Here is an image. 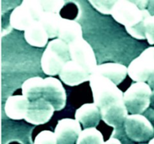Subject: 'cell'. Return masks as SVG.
<instances>
[{"label":"cell","instance_id":"14","mask_svg":"<svg viewBox=\"0 0 154 144\" xmlns=\"http://www.w3.org/2000/svg\"><path fill=\"white\" fill-rule=\"evenodd\" d=\"M75 116L84 128H96L102 119L100 110L94 103L83 104L77 110Z\"/></svg>","mask_w":154,"mask_h":144},{"label":"cell","instance_id":"26","mask_svg":"<svg viewBox=\"0 0 154 144\" xmlns=\"http://www.w3.org/2000/svg\"><path fill=\"white\" fill-rule=\"evenodd\" d=\"M142 115H144L154 126V109H153L152 107L148 108Z\"/></svg>","mask_w":154,"mask_h":144},{"label":"cell","instance_id":"28","mask_svg":"<svg viewBox=\"0 0 154 144\" xmlns=\"http://www.w3.org/2000/svg\"><path fill=\"white\" fill-rule=\"evenodd\" d=\"M147 10L150 12L151 16L154 15V0H150V1H149L148 6H147Z\"/></svg>","mask_w":154,"mask_h":144},{"label":"cell","instance_id":"3","mask_svg":"<svg viewBox=\"0 0 154 144\" xmlns=\"http://www.w3.org/2000/svg\"><path fill=\"white\" fill-rule=\"evenodd\" d=\"M70 60L69 44L57 38L48 43L41 58V66L45 74L55 76Z\"/></svg>","mask_w":154,"mask_h":144},{"label":"cell","instance_id":"7","mask_svg":"<svg viewBox=\"0 0 154 144\" xmlns=\"http://www.w3.org/2000/svg\"><path fill=\"white\" fill-rule=\"evenodd\" d=\"M153 70L154 46H150L131 62L128 67V75L135 82H145Z\"/></svg>","mask_w":154,"mask_h":144},{"label":"cell","instance_id":"10","mask_svg":"<svg viewBox=\"0 0 154 144\" xmlns=\"http://www.w3.org/2000/svg\"><path fill=\"white\" fill-rule=\"evenodd\" d=\"M81 131V124L76 119L66 118L59 120L54 130L57 144H76Z\"/></svg>","mask_w":154,"mask_h":144},{"label":"cell","instance_id":"19","mask_svg":"<svg viewBox=\"0 0 154 144\" xmlns=\"http://www.w3.org/2000/svg\"><path fill=\"white\" fill-rule=\"evenodd\" d=\"M62 18L60 13L45 12L38 20L46 30L49 38L58 37L59 27Z\"/></svg>","mask_w":154,"mask_h":144},{"label":"cell","instance_id":"4","mask_svg":"<svg viewBox=\"0 0 154 144\" xmlns=\"http://www.w3.org/2000/svg\"><path fill=\"white\" fill-rule=\"evenodd\" d=\"M153 90L144 82L132 84L123 93V100L129 112L143 114L150 105Z\"/></svg>","mask_w":154,"mask_h":144},{"label":"cell","instance_id":"17","mask_svg":"<svg viewBox=\"0 0 154 144\" xmlns=\"http://www.w3.org/2000/svg\"><path fill=\"white\" fill-rule=\"evenodd\" d=\"M24 38L29 44L36 47H44L48 44V34L39 21L33 22L25 32Z\"/></svg>","mask_w":154,"mask_h":144},{"label":"cell","instance_id":"29","mask_svg":"<svg viewBox=\"0 0 154 144\" xmlns=\"http://www.w3.org/2000/svg\"><path fill=\"white\" fill-rule=\"evenodd\" d=\"M104 144H122L119 140L116 139V138L110 137L109 140H108L107 141H105L104 142Z\"/></svg>","mask_w":154,"mask_h":144},{"label":"cell","instance_id":"20","mask_svg":"<svg viewBox=\"0 0 154 144\" xmlns=\"http://www.w3.org/2000/svg\"><path fill=\"white\" fill-rule=\"evenodd\" d=\"M102 134L96 128H84L80 134L76 144H104Z\"/></svg>","mask_w":154,"mask_h":144},{"label":"cell","instance_id":"21","mask_svg":"<svg viewBox=\"0 0 154 144\" xmlns=\"http://www.w3.org/2000/svg\"><path fill=\"white\" fill-rule=\"evenodd\" d=\"M117 0H108V1H93L90 0L89 2L96 8L98 11L103 14H111V11Z\"/></svg>","mask_w":154,"mask_h":144},{"label":"cell","instance_id":"32","mask_svg":"<svg viewBox=\"0 0 154 144\" xmlns=\"http://www.w3.org/2000/svg\"><path fill=\"white\" fill-rule=\"evenodd\" d=\"M140 144H148V143H140Z\"/></svg>","mask_w":154,"mask_h":144},{"label":"cell","instance_id":"23","mask_svg":"<svg viewBox=\"0 0 154 144\" xmlns=\"http://www.w3.org/2000/svg\"><path fill=\"white\" fill-rule=\"evenodd\" d=\"M42 6L45 12H55V13H60L61 9L63 8L66 2L63 0H41Z\"/></svg>","mask_w":154,"mask_h":144},{"label":"cell","instance_id":"27","mask_svg":"<svg viewBox=\"0 0 154 144\" xmlns=\"http://www.w3.org/2000/svg\"><path fill=\"white\" fill-rule=\"evenodd\" d=\"M147 84L150 86V88H152V90L154 91V70H153L151 74H150V76H149V79L147 80Z\"/></svg>","mask_w":154,"mask_h":144},{"label":"cell","instance_id":"15","mask_svg":"<svg viewBox=\"0 0 154 144\" xmlns=\"http://www.w3.org/2000/svg\"><path fill=\"white\" fill-rule=\"evenodd\" d=\"M93 74L102 75L111 80L114 84L121 83L128 74V68L120 63H103L97 66Z\"/></svg>","mask_w":154,"mask_h":144},{"label":"cell","instance_id":"22","mask_svg":"<svg viewBox=\"0 0 154 144\" xmlns=\"http://www.w3.org/2000/svg\"><path fill=\"white\" fill-rule=\"evenodd\" d=\"M34 144H57L55 133L51 130H42L36 136Z\"/></svg>","mask_w":154,"mask_h":144},{"label":"cell","instance_id":"8","mask_svg":"<svg viewBox=\"0 0 154 144\" xmlns=\"http://www.w3.org/2000/svg\"><path fill=\"white\" fill-rule=\"evenodd\" d=\"M42 97L53 105L56 111L62 110L66 105V90L60 80L53 76L44 79Z\"/></svg>","mask_w":154,"mask_h":144},{"label":"cell","instance_id":"5","mask_svg":"<svg viewBox=\"0 0 154 144\" xmlns=\"http://www.w3.org/2000/svg\"><path fill=\"white\" fill-rule=\"evenodd\" d=\"M123 125L126 134L133 142H147L154 136L153 124L142 114L129 115Z\"/></svg>","mask_w":154,"mask_h":144},{"label":"cell","instance_id":"24","mask_svg":"<svg viewBox=\"0 0 154 144\" xmlns=\"http://www.w3.org/2000/svg\"><path fill=\"white\" fill-rule=\"evenodd\" d=\"M111 137L119 140L122 144H134L133 141L131 140L126 134L124 125L120 128H114L112 134H111Z\"/></svg>","mask_w":154,"mask_h":144},{"label":"cell","instance_id":"6","mask_svg":"<svg viewBox=\"0 0 154 144\" xmlns=\"http://www.w3.org/2000/svg\"><path fill=\"white\" fill-rule=\"evenodd\" d=\"M71 60L84 68L90 75L97 68V61L91 45L84 38L77 40L69 44Z\"/></svg>","mask_w":154,"mask_h":144},{"label":"cell","instance_id":"18","mask_svg":"<svg viewBox=\"0 0 154 144\" xmlns=\"http://www.w3.org/2000/svg\"><path fill=\"white\" fill-rule=\"evenodd\" d=\"M44 79L41 76H33L24 81L22 84V94L30 101L42 98Z\"/></svg>","mask_w":154,"mask_h":144},{"label":"cell","instance_id":"2","mask_svg":"<svg viewBox=\"0 0 154 144\" xmlns=\"http://www.w3.org/2000/svg\"><path fill=\"white\" fill-rule=\"evenodd\" d=\"M89 81L93 92V102L100 111L124 100L123 92L105 76L93 74Z\"/></svg>","mask_w":154,"mask_h":144},{"label":"cell","instance_id":"31","mask_svg":"<svg viewBox=\"0 0 154 144\" xmlns=\"http://www.w3.org/2000/svg\"><path fill=\"white\" fill-rule=\"evenodd\" d=\"M148 144H154V137L152 138V139L149 141Z\"/></svg>","mask_w":154,"mask_h":144},{"label":"cell","instance_id":"1","mask_svg":"<svg viewBox=\"0 0 154 144\" xmlns=\"http://www.w3.org/2000/svg\"><path fill=\"white\" fill-rule=\"evenodd\" d=\"M111 15L117 22L124 26L131 36L139 40L146 39L145 22L151 16L147 9H141L135 1L117 0Z\"/></svg>","mask_w":154,"mask_h":144},{"label":"cell","instance_id":"25","mask_svg":"<svg viewBox=\"0 0 154 144\" xmlns=\"http://www.w3.org/2000/svg\"><path fill=\"white\" fill-rule=\"evenodd\" d=\"M146 38L150 44H154V15L150 16L145 22Z\"/></svg>","mask_w":154,"mask_h":144},{"label":"cell","instance_id":"30","mask_svg":"<svg viewBox=\"0 0 154 144\" xmlns=\"http://www.w3.org/2000/svg\"><path fill=\"white\" fill-rule=\"evenodd\" d=\"M150 106H151L153 109H154V91H153V92H152L151 98H150Z\"/></svg>","mask_w":154,"mask_h":144},{"label":"cell","instance_id":"13","mask_svg":"<svg viewBox=\"0 0 154 144\" xmlns=\"http://www.w3.org/2000/svg\"><path fill=\"white\" fill-rule=\"evenodd\" d=\"M30 100L24 95L9 96L5 104V112L13 120L25 119Z\"/></svg>","mask_w":154,"mask_h":144},{"label":"cell","instance_id":"11","mask_svg":"<svg viewBox=\"0 0 154 144\" xmlns=\"http://www.w3.org/2000/svg\"><path fill=\"white\" fill-rule=\"evenodd\" d=\"M59 76L65 84L75 86L90 80L91 75L84 68L70 60L65 64Z\"/></svg>","mask_w":154,"mask_h":144},{"label":"cell","instance_id":"9","mask_svg":"<svg viewBox=\"0 0 154 144\" xmlns=\"http://www.w3.org/2000/svg\"><path fill=\"white\" fill-rule=\"evenodd\" d=\"M55 109L50 102L43 97L30 101L29 106L26 116L25 120L32 124H45L53 116Z\"/></svg>","mask_w":154,"mask_h":144},{"label":"cell","instance_id":"12","mask_svg":"<svg viewBox=\"0 0 154 144\" xmlns=\"http://www.w3.org/2000/svg\"><path fill=\"white\" fill-rule=\"evenodd\" d=\"M36 19L27 4L26 1H23L20 5L12 10L10 16V24L14 28L25 32Z\"/></svg>","mask_w":154,"mask_h":144},{"label":"cell","instance_id":"16","mask_svg":"<svg viewBox=\"0 0 154 144\" xmlns=\"http://www.w3.org/2000/svg\"><path fill=\"white\" fill-rule=\"evenodd\" d=\"M58 38L66 42L67 44L83 38L81 24L72 20L62 18L59 27Z\"/></svg>","mask_w":154,"mask_h":144}]
</instances>
